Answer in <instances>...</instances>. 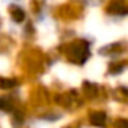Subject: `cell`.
Listing matches in <instances>:
<instances>
[{"label": "cell", "instance_id": "cell-3", "mask_svg": "<svg viewBox=\"0 0 128 128\" xmlns=\"http://www.w3.org/2000/svg\"><path fill=\"white\" fill-rule=\"evenodd\" d=\"M12 16H13V20H15V21H23V20H24V12H23V10H20V8H15Z\"/></svg>", "mask_w": 128, "mask_h": 128}, {"label": "cell", "instance_id": "cell-4", "mask_svg": "<svg viewBox=\"0 0 128 128\" xmlns=\"http://www.w3.org/2000/svg\"><path fill=\"white\" fill-rule=\"evenodd\" d=\"M16 86V81L15 80H0V88H3V89H6V88H13Z\"/></svg>", "mask_w": 128, "mask_h": 128}, {"label": "cell", "instance_id": "cell-5", "mask_svg": "<svg viewBox=\"0 0 128 128\" xmlns=\"http://www.w3.org/2000/svg\"><path fill=\"white\" fill-rule=\"evenodd\" d=\"M115 128H128V122H126V120H117V122H115Z\"/></svg>", "mask_w": 128, "mask_h": 128}, {"label": "cell", "instance_id": "cell-2", "mask_svg": "<svg viewBox=\"0 0 128 128\" xmlns=\"http://www.w3.org/2000/svg\"><path fill=\"white\" fill-rule=\"evenodd\" d=\"M110 12H115V13H125V5L123 3H112L109 6Z\"/></svg>", "mask_w": 128, "mask_h": 128}, {"label": "cell", "instance_id": "cell-1", "mask_svg": "<svg viewBox=\"0 0 128 128\" xmlns=\"http://www.w3.org/2000/svg\"><path fill=\"white\" fill-rule=\"evenodd\" d=\"M89 122L92 123L94 126H104L106 122H107V117H106L104 112H94V114H91Z\"/></svg>", "mask_w": 128, "mask_h": 128}, {"label": "cell", "instance_id": "cell-7", "mask_svg": "<svg viewBox=\"0 0 128 128\" xmlns=\"http://www.w3.org/2000/svg\"><path fill=\"white\" fill-rule=\"evenodd\" d=\"M0 109H8V106H6V102L3 99H0Z\"/></svg>", "mask_w": 128, "mask_h": 128}, {"label": "cell", "instance_id": "cell-6", "mask_svg": "<svg viewBox=\"0 0 128 128\" xmlns=\"http://www.w3.org/2000/svg\"><path fill=\"white\" fill-rule=\"evenodd\" d=\"M123 70V63H118V66H110V73H118Z\"/></svg>", "mask_w": 128, "mask_h": 128}]
</instances>
